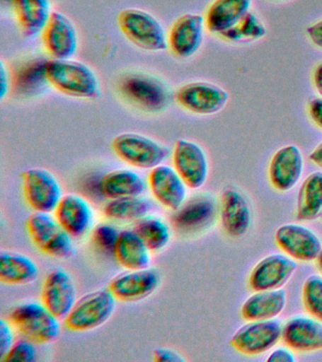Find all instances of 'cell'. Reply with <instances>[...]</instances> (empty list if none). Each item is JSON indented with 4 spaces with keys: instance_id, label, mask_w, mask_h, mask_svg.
<instances>
[{
    "instance_id": "cell-1",
    "label": "cell",
    "mask_w": 322,
    "mask_h": 362,
    "mask_svg": "<svg viewBox=\"0 0 322 362\" xmlns=\"http://www.w3.org/2000/svg\"><path fill=\"white\" fill-rule=\"evenodd\" d=\"M43 74L47 83L63 95L84 99H95L100 95V79L84 62L52 59L44 64Z\"/></svg>"
},
{
    "instance_id": "cell-2",
    "label": "cell",
    "mask_w": 322,
    "mask_h": 362,
    "mask_svg": "<svg viewBox=\"0 0 322 362\" xmlns=\"http://www.w3.org/2000/svg\"><path fill=\"white\" fill-rule=\"evenodd\" d=\"M8 320L19 334L35 344H52L61 335V319L42 302H25L16 305Z\"/></svg>"
},
{
    "instance_id": "cell-3",
    "label": "cell",
    "mask_w": 322,
    "mask_h": 362,
    "mask_svg": "<svg viewBox=\"0 0 322 362\" xmlns=\"http://www.w3.org/2000/svg\"><path fill=\"white\" fill-rule=\"evenodd\" d=\"M26 228L33 245L47 256L67 259L75 254L73 237L52 214L35 212L28 218Z\"/></svg>"
},
{
    "instance_id": "cell-4",
    "label": "cell",
    "mask_w": 322,
    "mask_h": 362,
    "mask_svg": "<svg viewBox=\"0 0 322 362\" xmlns=\"http://www.w3.org/2000/svg\"><path fill=\"white\" fill-rule=\"evenodd\" d=\"M117 22L121 33L141 49L151 52L168 49V33L165 28L148 11L126 8L118 16Z\"/></svg>"
},
{
    "instance_id": "cell-5",
    "label": "cell",
    "mask_w": 322,
    "mask_h": 362,
    "mask_svg": "<svg viewBox=\"0 0 322 362\" xmlns=\"http://www.w3.org/2000/svg\"><path fill=\"white\" fill-rule=\"evenodd\" d=\"M117 301L108 288L86 293L77 300L64 319V325L72 332L83 333L97 329L111 318Z\"/></svg>"
},
{
    "instance_id": "cell-6",
    "label": "cell",
    "mask_w": 322,
    "mask_h": 362,
    "mask_svg": "<svg viewBox=\"0 0 322 362\" xmlns=\"http://www.w3.org/2000/svg\"><path fill=\"white\" fill-rule=\"evenodd\" d=\"M112 149L124 163L142 170H151L163 164L171 153L160 141L134 132L117 135L112 141Z\"/></svg>"
},
{
    "instance_id": "cell-7",
    "label": "cell",
    "mask_w": 322,
    "mask_h": 362,
    "mask_svg": "<svg viewBox=\"0 0 322 362\" xmlns=\"http://www.w3.org/2000/svg\"><path fill=\"white\" fill-rule=\"evenodd\" d=\"M120 89L124 98L146 112H162L171 100L168 86L156 76L148 74H129L121 79Z\"/></svg>"
},
{
    "instance_id": "cell-8",
    "label": "cell",
    "mask_w": 322,
    "mask_h": 362,
    "mask_svg": "<svg viewBox=\"0 0 322 362\" xmlns=\"http://www.w3.org/2000/svg\"><path fill=\"white\" fill-rule=\"evenodd\" d=\"M22 191L25 201L35 212L52 214L64 197L56 175L40 167L22 173Z\"/></svg>"
},
{
    "instance_id": "cell-9",
    "label": "cell",
    "mask_w": 322,
    "mask_h": 362,
    "mask_svg": "<svg viewBox=\"0 0 322 362\" xmlns=\"http://www.w3.org/2000/svg\"><path fill=\"white\" fill-rule=\"evenodd\" d=\"M282 325L278 320L248 321L231 337L230 344L245 356H259L270 352L282 341Z\"/></svg>"
},
{
    "instance_id": "cell-10",
    "label": "cell",
    "mask_w": 322,
    "mask_h": 362,
    "mask_svg": "<svg viewBox=\"0 0 322 362\" xmlns=\"http://www.w3.org/2000/svg\"><path fill=\"white\" fill-rule=\"evenodd\" d=\"M219 215V204L213 194L202 192L186 199L174 211L171 223L182 234H197L213 226Z\"/></svg>"
},
{
    "instance_id": "cell-11",
    "label": "cell",
    "mask_w": 322,
    "mask_h": 362,
    "mask_svg": "<svg viewBox=\"0 0 322 362\" xmlns=\"http://www.w3.org/2000/svg\"><path fill=\"white\" fill-rule=\"evenodd\" d=\"M177 103L189 112L211 115L222 112L229 101L227 90L211 82L194 81L179 88Z\"/></svg>"
},
{
    "instance_id": "cell-12",
    "label": "cell",
    "mask_w": 322,
    "mask_h": 362,
    "mask_svg": "<svg viewBox=\"0 0 322 362\" xmlns=\"http://www.w3.org/2000/svg\"><path fill=\"white\" fill-rule=\"evenodd\" d=\"M275 242L282 253L297 262H316L322 250V240L318 235L299 223H284L279 226Z\"/></svg>"
},
{
    "instance_id": "cell-13",
    "label": "cell",
    "mask_w": 322,
    "mask_h": 362,
    "mask_svg": "<svg viewBox=\"0 0 322 362\" xmlns=\"http://www.w3.org/2000/svg\"><path fill=\"white\" fill-rule=\"evenodd\" d=\"M172 163L189 189L202 188L209 177L205 150L195 141L180 139L175 143Z\"/></svg>"
},
{
    "instance_id": "cell-14",
    "label": "cell",
    "mask_w": 322,
    "mask_h": 362,
    "mask_svg": "<svg viewBox=\"0 0 322 362\" xmlns=\"http://www.w3.org/2000/svg\"><path fill=\"white\" fill-rule=\"evenodd\" d=\"M41 302L59 319H66L77 302V287L71 274L63 268L50 271L42 286Z\"/></svg>"
},
{
    "instance_id": "cell-15",
    "label": "cell",
    "mask_w": 322,
    "mask_h": 362,
    "mask_svg": "<svg viewBox=\"0 0 322 362\" xmlns=\"http://www.w3.org/2000/svg\"><path fill=\"white\" fill-rule=\"evenodd\" d=\"M298 269L296 260L285 254H271L260 260L248 276L253 291L282 288Z\"/></svg>"
},
{
    "instance_id": "cell-16",
    "label": "cell",
    "mask_w": 322,
    "mask_h": 362,
    "mask_svg": "<svg viewBox=\"0 0 322 362\" xmlns=\"http://www.w3.org/2000/svg\"><path fill=\"white\" fill-rule=\"evenodd\" d=\"M304 172V157L295 144L277 150L268 165V180L276 191L285 192L295 188Z\"/></svg>"
},
{
    "instance_id": "cell-17",
    "label": "cell",
    "mask_w": 322,
    "mask_h": 362,
    "mask_svg": "<svg viewBox=\"0 0 322 362\" xmlns=\"http://www.w3.org/2000/svg\"><path fill=\"white\" fill-rule=\"evenodd\" d=\"M41 36L45 49L52 59H71L77 52V28L74 23L60 11H52Z\"/></svg>"
},
{
    "instance_id": "cell-18",
    "label": "cell",
    "mask_w": 322,
    "mask_h": 362,
    "mask_svg": "<svg viewBox=\"0 0 322 362\" xmlns=\"http://www.w3.org/2000/svg\"><path fill=\"white\" fill-rule=\"evenodd\" d=\"M161 276L154 269L128 270L109 282L108 288L118 301L137 302L148 298L159 288Z\"/></svg>"
},
{
    "instance_id": "cell-19",
    "label": "cell",
    "mask_w": 322,
    "mask_h": 362,
    "mask_svg": "<svg viewBox=\"0 0 322 362\" xmlns=\"http://www.w3.org/2000/svg\"><path fill=\"white\" fill-rule=\"evenodd\" d=\"M148 183L157 202L172 211L180 209L188 199L189 188L173 166L163 163L151 169Z\"/></svg>"
},
{
    "instance_id": "cell-20",
    "label": "cell",
    "mask_w": 322,
    "mask_h": 362,
    "mask_svg": "<svg viewBox=\"0 0 322 362\" xmlns=\"http://www.w3.org/2000/svg\"><path fill=\"white\" fill-rule=\"evenodd\" d=\"M205 28V18L200 14H183L173 23L168 34L169 49L180 59L190 58L202 47Z\"/></svg>"
},
{
    "instance_id": "cell-21",
    "label": "cell",
    "mask_w": 322,
    "mask_h": 362,
    "mask_svg": "<svg viewBox=\"0 0 322 362\" xmlns=\"http://www.w3.org/2000/svg\"><path fill=\"white\" fill-rule=\"evenodd\" d=\"M282 341L295 352L322 350V321L311 315L293 316L282 325Z\"/></svg>"
},
{
    "instance_id": "cell-22",
    "label": "cell",
    "mask_w": 322,
    "mask_h": 362,
    "mask_svg": "<svg viewBox=\"0 0 322 362\" xmlns=\"http://www.w3.org/2000/svg\"><path fill=\"white\" fill-rule=\"evenodd\" d=\"M219 218L223 230L228 236L240 238L247 233L251 225V209L241 192L229 188L222 192Z\"/></svg>"
},
{
    "instance_id": "cell-23",
    "label": "cell",
    "mask_w": 322,
    "mask_h": 362,
    "mask_svg": "<svg viewBox=\"0 0 322 362\" xmlns=\"http://www.w3.org/2000/svg\"><path fill=\"white\" fill-rule=\"evenodd\" d=\"M54 216L73 238H80L92 228L94 212L86 198L75 194L64 195L54 211Z\"/></svg>"
},
{
    "instance_id": "cell-24",
    "label": "cell",
    "mask_w": 322,
    "mask_h": 362,
    "mask_svg": "<svg viewBox=\"0 0 322 362\" xmlns=\"http://www.w3.org/2000/svg\"><path fill=\"white\" fill-rule=\"evenodd\" d=\"M287 304L284 288L255 291L241 305V315L246 321H267L281 315Z\"/></svg>"
},
{
    "instance_id": "cell-25",
    "label": "cell",
    "mask_w": 322,
    "mask_h": 362,
    "mask_svg": "<svg viewBox=\"0 0 322 362\" xmlns=\"http://www.w3.org/2000/svg\"><path fill=\"white\" fill-rule=\"evenodd\" d=\"M13 13L22 35L35 39L46 27L50 16V0H11Z\"/></svg>"
},
{
    "instance_id": "cell-26",
    "label": "cell",
    "mask_w": 322,
    "mask_h": 362,
    "mask_svg": "<svg viewBox=\"0 0 322 362\" xmlns=\"http://www.w3.org/2000/svg\"><path fill=\"white\" fill-rule=\"evenodd\" d=\"M251 4V0H214L206 11V30L222 35L250 13Z\"/></svg>"
},
{
    "instance_id": "cell-27",
    "label": "cell",
    "mask_w": 322,
    "mask_h": 362,
    "mask_svg": "<svg viewBox=\"0 0 322 362\" xmlns=\"http://www.w3.org/2000/svg\"><path fill=\"white\" fill-rule=\"evenodd\" d=\"M39 276L38 263L19 252H0V281L10 286L32 284Z\"/></svg>"
},
{
    "instance_id": "cell-28",
    "label": "cell",
    "mask_w": 322,
    "mask_h": 362,
    "mask_svg": "<svg viewBox=\"0 0 322 362\" xmlns=\"http://www.w3.org/2000/svg\"><path fill=\"white\" fill-rule=\"evenodd\" d=\"M151 253L134 229H126L120 231L113 254L117 262L127 270H141L151 266Z\"/></svg>"
},
{
    "instance_id": "cell-29",
    "label": "cell",
    "mask_w": 322,
    "mask_h": 362,
    "mask_svg": "<svg viewBox=\"0 0 322 362\" xmlns=\"http://www.w3.org/2000/svg\"><path fill=\"white\" fill-rule=\"evenodd\" d=\"M103 197L108 199L139 197L146 189L144 178L131 169L113 170L104 175L100 182Z\"/></svg>"
},
{
    "instance_id": "cell-30",
    "label": "cell",
    "mask_w": 322,
    "mask_h": 362,
    "mask_svg": "<svg viewBox=\"0 0 322 362\" xmlns=\"http://www.w3.org/2000/svg\"><path fill=\"white\" fill-rule=\"evenodd\" d=\"M322 214V172L311 173L302 182L298 194L296 217L313 221Z\"/></svg>"
},
{
    "instance_id": "cell-31",
    "label": "cell",
    "mask_w": 322,
    "mask_h": 362,
    "mask_svg": "<svg viewBox=\"0 0 322 362\" xmlns=\"http://www.w3.org/2000/svg\"><path fill=\"white\" fill-rule=\"evenodd\" d=\"M151 209V201L139 195L110 199L104 205L103 214L104 216L111 220L138 221L149 215Z\"/></svg>"
},
{
    "instance_id": "cell-32",
    "label": "cell",
    "mask_w": 322,
    "mask_h": 362,
    "mask_svg": "<svg viewBox=\"0 0 322 362\" xmlns=\"http://www.w3.org/2000/svg\"><path fill=\"white\" fill-rule=\"evenodd\" d=\"M134 230L139 235L152 253L162 251L171 240V231L168 223L152 215H146L137 221Z\"/></svg>"
},
{
    "instance_id": "cell-33",
    "label": "cell",
    "mask_w": 322,
    "mask_h": 362,
    "mask_svg": "<svg viewBox=\"0 0 322 362\" xmlns=\"http://www.w3.org/2000/svg\"><path fill=\"white\" fill-rule=\"evenodd\" d=\"M267 28L253 13L246 14L236 25L220 37L229 42L255 41L267 35Z\"/></svg>"
},
{
    "instance_id": "cell-34",
    "label": "cell",
    "mask_w": 322,
    "mask_h": 362,
    "mask_svg": "<svg viewBox=\"0 0 322 362\" xmlns=\"http://www.w3.org/2000/svg\"><path fill=\"white\" fill-rule=\"evenodd\" d=\"M302 303L309 315L322 321V276L312 274L302 286Z\"/></svg>"
},
{
    "instance_id": "cell-35",
    "label": "cell",
    "mask_w": 322,
    "mask_h": 362,
    "mask_svg": "<svg viewBox=\"0 0 322 362\" xmlns=\"http://www.w3.org/2000/svg\"><path fill=\"white\" fill-rule=\"evenodd\" d=\"M120 231L110 223H100L92 231V240L96 247L106 253H114Z\"/></svg>"
},
{
    "instance_id": "cell-36",
    "label": "cell",
    "mask_w": 322,
    "mask_h": 362,
    "mask_svg": "<svg viewBox=\"0 0 322 362\" xmlns=\"http://www.w3.org/2000/svg\"><path fill=\"white\" fill-rule=\"evenodd\" d=\"M35 344L29 339H23L16 341L7 355L1 361H35L36 359Z\"/></svg>"
},
{
    "instance_id": "cell-37",
    "label": "cell",
    "mask_w": 322,
    "mask_h": 362,
    "mask_svg": "<svg viewBox=\"0 0 322 362\" xmlns=\"http://www.w3.org/2000/svg\"><path fill=\"white\" fill-rule=\"evenodd\" d=\"M15 327L9 320H0V361L7 355L11 348L15 344Z\"/></svg>"
},
{
    "instance_id": "cell-38",
    "label": "cell",
    "mask_w": 322,
    "mask_h": 362,
    "mask_svg": "<svg viewBox=\"0 0 322 362\" xmlns=\"http://www.w3.org/2000/svg\"><path fill=\"white\" fill-rule=\"evenodd\" d=\"M267 361L273 362H295L297 361L295 351L291 349L287 345H284V346H275L270 351Z\"/></svg>"
},
{
    "instance_id": "cell-39",
    "label": "cell",
    "mask_w": 322,
    "mask_h": 362,
    "mask_svg": "<svg viewBox=\"0 0 322 362\" xmlns=\"http://www.w3.org/2000/svg\"><path fill=\"white\" fill-rule=\"evenodd\" d=\"M154 361H185V358H183L180 353H178L177 351L166 347H161L155 349L154 352Z\"/></svg>"
},
{
    "instance_id": "cell-40",
    "label": "cell",
    "mask_w": 322,
    "mask_h": 362,
    "mask_svg": "<svg viewBox=\"0 0 322 362\" xmlns=\"http://www.w3.org/2000/svg\"><path fill=\"white\" fill-rule=\"evenodd\" d=\"M308 115L313 123L322 130V98H316L309 101L307 106Z\"/></svg>"
},
{
    "instance_id": "cell-41",
    "label": "cell",
    "mask_w": 322,
    "mask_h": 362,
    "mask_svg": "<svg viewBox=\"0 0 322 362\" xmlns=\"http://www.w3.org/2000/svg\"><path fill=\"white\" fill-rule=\"evenodd\" d=\"M306 34L312 44L322 49V19L309 25Z\"/></svg>"
},
{
    "instance_id": "cell-42",
    "label": "cell",
    "mask_w": 322,
    "mask_h": 362,
    "mask_svg": "<svg viewBox=\"0 0 322 362\" xmlns=\"http://www.w3.org/2000/svg\"><path fill=\"white\" fill-rule=\"evenodd\" d=\"M10 76L9 71L4 62H0V99L4 100L10 90Z\"/></svg>"
},
{
    "instance_id": "cell-43",
    "label": "cell",
    "mask_w": 322,
    "mask_h": 362,
    "mask_svg": "<svg viewBox=\"0 0 322 362\" xmlns=\"http://www.w3.org/2000/svg\"><path fill=\"white\" fill-rule=\"evenodd\" d=\"M312 81L316 92L322 98V62L314 68Z\"/></svg>"
},
{
    "instance_id": "cell-44",
    "label": "cell",
    "mask_w": 322,
    "mask_h": 362,
    "mask_svg": "<svg viewBox=\"0 0 322 362\" xmlns=\"http://www.w3.org/2000/svg\"><path fill=\"white\" fill-rule=\"evenodd\" d=\"M309 160L322 169V143L319 144L309 155Z\"/></svg>"
},
{
    "instance_id": "cell-45",
    "label": "cell",
    "mask_w": 322,
    "mask_h": 362,
    "mask_svg": "<svg viewBox=\"0 0 322 362\" xmlns=\"http://www.w3.org/2000/svg\"><path fill=\"white\" fill-rule=\"evenodd\" d=\"M316 266H318V270L321 272L322 274V250L321 253H319L318 259L316 260Z\"/></svg>"
},
{
    "instance_id": "cell-46",
    "label": "cell",
    "mask_w": 322,
    "mask_h": 362,
    "mask_svg": "<svg viewBox=\"0 0 322 362\" xmlns=\"http://www.w3.org/2000/svg\"><path fill=\"white\" fill-rule=\"evenodd\" d=\"M274 1H287V0H274Z\"/></svg>"
},
{
    "instance_id": "cell-47",
    "label": "cell",
    "mask_w": 322,
    "mask_h": 362,
    "mask_svg": "<svg viewBox=\"0 0 322 362\" xmlns=\"http://www.w3.org/2000/svg\"><path fill=\"white\" fill-rule=\"evenodd\" d=\"M321 219H322V214H321Z\"/></svg>"
}]
</instances>
